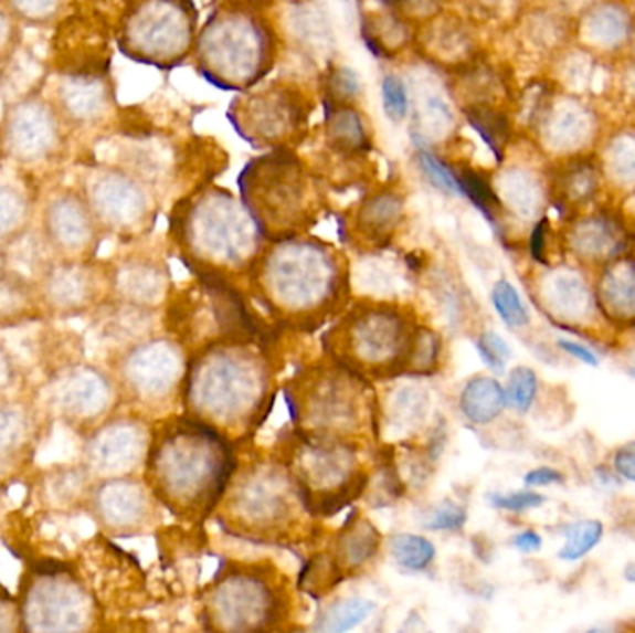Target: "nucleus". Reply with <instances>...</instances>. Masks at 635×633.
Wrapping results in <instances>:
<instances>
[{"instance_id":"1","label":"nucleus","mask_w":635,"mask_h":633,"mask_svg":"<svg viewBox=\"0 0 635 633\" xmlns=\"http://www.w3.org/2000/svg\"><path fill=\"white\" fill-rule=\"evenodd\" d=\"M236 468L227 436L184 416L169 420L152 433L146 482L173 515L199 518L222 502Z\"/></svg>"},{"instance_id":"2","label":"nucleus","mask_w":635,"mask_h":633,"mask_svg":"<svg viewBox=\"0 0 635 633\" xmlns=\"http://www.w3.org/2000/svg\"><path fill=\"white\" fill-rule=\"evenodd\" d=\"M272 372L261 349L222 340L199 349L182 381L188 416L222 435L257 428L269 401Z\"/></svg>"},{"instance_id":"3","label":"nucleus","mask_w":635,"mask_h":633,"mask_svg":"<svg viewBox=\"0 0 635 633\" xmlns=\"http://www.w3.org/2000/svg\"><path fill=\"white\" fill-rule=\"evenodd\" d=\"M253 291L281 321L318 327L340 310L348 281L342 264L320 245L290 242L253 262Z\"/></svg>"},{"instance_id":"4","label":"nucleus","mask_w":635,"mask_h":633,"mask_svg":"<svg viewBox=\"0 0 635 633\" xmlns=\"http://www.w3.org/2000/svg\"><path fill=\"white\" fill-rule=\"evenodd\" d=\"M426 327L405 308L359 303L327 335L332 360L364 379L422 376Z\"/></svg>"},{"instance_id":"5","label":"nucleus","mask_w":635,"mask_h":633,"mask_svg":"<svg viewBox=\"0 0 635 633\" xmlns=\"http://www.w3.org/2000/svg\"><path fill=\"white\" fill-rule=\"evenodd\" d=\"M222 500L227 526L261 540L296 537L304 526V515H310L290 471L269 463L234 472Z\"/></svg>"},{"instance_id":"6","label":"nucleus","mask_w":635,"mask_h":633,"mask_svg":"<svg viewBox=\"0 0 635 633\" xmlns=\"http://www.w3.org/2000/svg\"><path fill=\"white\" fill-rule=\"evenodd\" d=\"M286 403H290L294 422L304 433L345 441L364 430L368 419L378 413V400L368 392V379L337 360L296 379Z\"/></svg>"},{"instance_id":"7","label":"nucleus","mask_w":635,"mask_h":633,"mask_svg":"<svg viewBox=\"0 0 635 633\" xmlns=\"http://www.w3.org/2000/svg\"><path fill=\"white\" fill-rule=\"evenodd\" d=\"M285 466L298 483L310 515H332L367 487L353 441L299 431Z\"/></svg>"},{"instance_id":"8","label":"nucleus","mask_w":635,"mask_h":633,"mask_svg":"<svg viewBox=\"0 0 635 633\" xmlns=\"http://www.w3.org/2000/svg\"><path fill=\"white\" fill-rule=\"evenodd\" d=\"M19 616L27 632H81L94 621V602L64 563H38L24 581Z\"/></svg>"},{"instance_id":"9","label":"nucleus","mask_w":635,"mask_h":633,"mask_svg":"<svg viewBox=\"0 0 635 633\" xmlns=\"http://www.w3.org/2000/svg\"><path fill=\"white\" fill-rule=\"evenodd\" d=\"M212 627L225 632H261L285 615V594L257 569L223 576L204 604Z\"/></svg>"},{"instance_id":"10","label":"nucleus","mask_w":635,"mask_h":633,"mask_svg":"<svg viewBox=\"0 0 635 633\" xmlns=\"http://www.w3.org/2000/svg\"><path fill=\"white\" fill-rule=\"evenodd\" d=\"M184 43L187 21L173 0H138L117 29L121 53L141 64H168Z\"/></svg>"},{"instance_id":"11","label":"nucleus","mask_w":635,"mask_h":633,"mask_svg":"<svg viewBox=\"0 0 635 633\" xmlns=\"http://www.w3.org/2000/svg\"><path fill=\"white\" fill-rule=\"evenodd\" d=\"M64 125L53 103L40 95L15 101L0 122V152L19 166L47 162L64 146Z\"/></svg>"},{"instance_id":"12","label":"nucleus","mask_w":635,"mask_h":633,"mask_svg":"<svg viewBox=\"0 0 635 633\" xmlns=\"http://www.w3.org/2000/svg\"><path fill=\"white\" fill-rule=\"evenodd\" d=\"M86 199L99 229L116 234H133L144 225L149 203L140 184L110 166H92L82 179Z\"/></svg>"},{"instance_id":"13","label":"nucleus","mask_w":635,"mask_h":633,"mask_svg":"<svg viewBox=\"0 0 635 633\" xmlns=\"http://www.w3.org/2000/svg\"><path fill=\"white\" fill-rule=\"evenodd\" d=\"M187 359L171 340H149L130 349L121 360V381L141 405H160L182 389Z\"/></svg>"},{"instance_id":"14","label":"nucleus","mask_w":635,"mask_h":633,"mask_svg":"<svg viewBox=\"0 0 635 633\" xmlns=\"http://www.w3.org/2000/svg\"><path fill=\"white\" fill-rule=\"evenodd\" d=\"M198 223V233L182 234V242L193 253L195 261L209 270L207 275L242 267L253 255L255 247L250 228L245 220L236 215L233 207L207 209Z\"/></svg>"},{"instance_id":"15","label":"nucleus","mask_w":635,"mask_h":633,"mask_svg":"<svg viewBox=\"0 0 635 633\" xmlns=\"http://www.w3.org/2000/svg\"><path fill=\"white\" fill-rule=\"evenodd\" d=\"M43 240L67 261H75L95 250L99 225L82 193H54L43 209Z\"/></svg>"},{"instance_id":"16","label":"nucleus","mask_w":635,"mask_h":633,"mask_svg":"<svg viewBox=\"0 0 635 633\" xmlns=\"http://www.w3.org/2000/svg\"><path fill=\"white\" fill-rule=\"evenodd\" d=\"M151 436L135 420H116L95 431L86 446L89 471L106 477H121L146 461Z\"/></svg>"},{"instance_id":"17","label":"nucleus","mask_w":635,"mask_h":633,"mask_svg":"<svg viewBox=\"0 0 635 633\" xmlns=\"http://www.w3.org/2000/svg\"><path fill=\"white\" fill-rule=\"evenodd\" d=\"M51 103L65 125L92 127L110 110L112 87L103 71H64L54 84Z\"/></svg>"},{"instance_id":"18","label":"nucleus","mask_w":635,"mask_h":633,"mask_svg":"<svg viewBox=\"0 0 635 633\" xmlns=\"http://www.w3.org/2000/svg\"><path fill=\"white\" fill-rule=\"evenodd\" d=\"M152 498L151 488L123 477H110L95 493V513L112 534H136L151 520Z\"/></svg>"},{"instance_id":"19","label":"nucleus","mask_w":635,"mask_h":633,"mask_svg":"<svg viewBox=\"0 0 635 633\" xmlns=\"http://www.w3.org/2000/svg\"><path fill=\"white\" fill-rule=\"evenodd\" d=\"M53 400L65 419L89 422L110 405L112 384L94 367L71 368L54 383Z\"/></svg>"},{"instance_id":"20","label":"nucleus","mask_w":635,"mask_h":633,"mask_svg":"<svg viewBox=\"0 0 635 633\" xmlns=\"http://www.w3.org/2000/svg\"><path fill=\"white\" fill-rule=\"evenodd\" d=\"M94 296V275L81 262H62L43 275V297L56 310L75 313L88 307Z\"/></svg>"},{"instance_id":"21","label":"nucleus","mask_w":635,"mask_h":633,"mask_svg":"<svg viewBox=\"0 0 635 633\" xmlns=\"http://www.w3.org/2000/svg\"><path fill=\"white\" fill-rule=\"evenodd\" d=\"M379 548H381V535L378 529L373 528L370 520L353 513L345 528L337 535L331 556L338 569L342 570V574L348 576V572L364 569L370 561H373Z\"/></svg>"},{"instance_id":"22","label":"nucleus","mask_w":635,"mask_h":633,"mask_svg":"<svg viewBox=\"0 0 635 633\" xmlns=\"http://www.w3.org/2000/svg\"><path fill=\"white\" fill-rule=\"evenodd\" d=\"M506 405V390L493 378L478 376L470 379L461 392V411L473 424H490L500 416Z\"/></svg>"},{"instance_id":"23","label":"nucleus","mask_w":635,"mask_h":633,"mask_svg":"<svg viewBox=\"0 0 635 633\" xmlns=\"http://www.w3.org/2000/svg\"><path fill=\"white\" fill-rule=\"evenodd\" d=\"M32 214L29 188L21 180L0 173V242L13 240L24 233Z\"/></svg>"},{"instance_id":"24","label":"nucleus","mask_w":635,"mask_h":633,"mask_svg":"<svg viewBox=\"0 0 635 633\" xmlns=\"http://www.w3.org/2000/svg\"><path fill=\"white\" fill-rule=\"evenodd\" d=\"M162 275L158 274L157 267L133 262L117 270L116 288L123 297L129 302H151L162 291Z\"/></svg>"},{"instance_id":"25","label":"nucleus","mask_w":635,"mask_h":633,"mask_svg":"<svg viewBox=\"0 0 635 633\" xmlns=\"http://www.w3.org/2000/svg\"><path fill=\"white\" fill-rule=\"evenodd\" d=\"M375 604L364 599H340L321 610L316 619L315 630L320 632L342 633L359 626L372 615Z\"/></svg>"},{"instance_id":"26","label":"nucleus","mask_w":635,"mask_h":633,"mask_svg":"<svg viewBox=\"0 0 635 633\" xmlns=\"http://www.w3.org/2000/svg\"><path fill=\"white\" fill-rule=\"evenodd\" d=\"M402 214L400 201L394 198H375L364 204L359 215L361 231L367 239L379 242L391 234L392 229L396 228Z\"/></svg>"},{"instance_id":"27","label":"nucleus","mask_w":635,"mask_h":633,"mask_svg":"<svg viewBox=\"0 0 635 633\" xmlns=\"http://www.w3.org/2000/svg\"><path fill=\"white\" fill-rule=\"evenodd\" d=\"M391 556L400 567L413 572H422L433 563L437 556V550L433 542L422 535L398 534L391 539L389 545Z\"/></svg>"},{"instance_id":"28","label":"nucleus","mask_w":635,"mask_h":633,"mask_svg":"<svg viewBox=\"0 0 635 633\" xmlns=\"http://www.w3.org/2000/svg\"><path fill=\"white\" fill-rule=\"evenodd\" d=\"M604 537V526L601 520H578L565 528V545L561 547L558 558L563 561H580L589 552H593Z\"/></svg>"},{"instance_id":"29","label":"nucleus","mask_w":635,"mask_h":633,"mask_svg":"<svg viewBox=\"0 0 635 633\" xmlns=\"http://www.w3.org/2000/svg\"><path fill=\"white\" fill-rule=\"evenodd\" d=\"M19 24L49 27L56 23L64 12L67 0H0Z\"/></svg>"},{"instance_id":"30","label":"nucleus","mask_w":635,"mask_h":633,"mask_svg":"<svg viewBox=\"0 0 635 633\" xmlns=\"http://www.w3.org/2000/svg\"><path fill=\"white\" fill-rule=\"evenodd\" d=\"M490 299H493V307L507 327L520 329L530 324V313L522 297L519 296V292L509 281H498L493 288Z\"/></svg>"},{"instance_id":"31","label":"nucleus","mask_w":635,"mask_h":633,"mask_svg":"<svg viewBox=\"0 0 635 633\" xmlns=\"http://www.w3.org/2000/svg\"><path fill=\"white\" fill-rule=\"evenodd\" d=\"M536 394L537 373L528 367L515 368L507 381V403H511L519 413H528L530 407L533 405Z\"/></svg>"},{"instance_id":"32","label":"nucleus","mask_w":635,"mask_h":633,"mask_svg":"<svg viewBox=\"0 0 635 633\" xmlns=\"http://www.w3.org/2000/svg\"><path fill=\"white\" fill-rule=\"evenodd\" d=\"M329 134L335 146L342 147L345 151L361 147L364 140L361 119L356 112L351 110L332 112V117L329 119Z\"/></svg>"},{"instance_id":"33","label":"nucleus","mask_w":635,"mask_h":633,"mask_svg":"<svg viewBox=\"0 0 635 633\" xmlns=\"http://www.w3.org/2000/svg\"><path fill=\"white\" fill-rule=\"evenodd\" d=\"M457 175V182H459L461 193H465L487 218L493 220L496 207H498V199L490 190L489 184L481 179L476 171L465 169Z\"/></svg>"},{"instance_id":"34","label":"nucleus","mask_w":635,"mask_h":633,"mask_svg":"<svg viewBox=\"0 0 635 633\" xmlns=\"http://www.w3.org/2000/svg\"><path fill=\"white\" fill-rule=\"evenodd\" d=\"M27 431L24 414L15 407L0 403V455L10 454L23 442Z\"/></svg>"},{"instance_id":"35","label":"nucleus","mask_w":635,"mask_h":633,"mask_svg":"<svg viewBox=\"0 0 635 633\" xmlns=\"http://www.w3.org/2000/svg\"><path fill=\"white\" fill-rule=\"evenodd\" d=\"M468 119L476 127L484 140L489 144L495 152H500V147L506 141V119L493 110H484V108H474L468 112Z\"/></svg>"},{"instance_id":"36","label":"nucleus","mask_w":635,"mask_h":633,"mask_svg":"<svg viewBox=\"0 0 635 633\" xmlns=\"http://www.w3.org/2000/svg\"><path fill=\"white\" fill-rule=\"evenodd\" d=\"M478 354L485 365L495 373H504L507 360L511 359V348L507 346L506 340L496 335V333H484L478 338Z\"/></svg>"},{"instance_id":"37","label":"nucleus","mask_w":635,"mask_h":633,"mask_svg":"<svg viewBox=\"0 0 635 633\" xmlns=\"http://www.w3.org/2000/svg\"><path fill=\"white\" fill-rule=\"evenodd\" d=\"M606 296L610 297L613 308L623 314H635V270H626L623 275H615L610 281Z\"/></svg>"},{"instance_id":"38","label":"nucleus","mask_w":635,"mask_h":633,"mask_svg":"<svg viewBox=\"0 0 635 633\" xmlns=\"http://www.w3.org/2000/svg\"><path fill=\"white\" fill-rule=\"evenodd\" d=\"M420 163L435 187L441 188L444 192L459 196L461 188L459 182H457V175L441 158L435 157L432 152L422 151L420 152Z\"/></svg>"},{"instance_id":"39","label":"nucleus","mask_w":635,"mask_h":633,"mask_svg":"<svg viewBox=\"0 0 635 633\" xmlns=\"http://www.w3.org/2000/svg\"><path fill=\"white\" fill-rule=\"evenodd\" d=\"M547 502L542 494L533 493V490H517V493L509 494H489V504L504 511L522 513L528 509H536L541 507Z\"/></svg>"},{"instance_id":"40","label":"nucleus","mask_w":635,"mask_h":633,"mask_svg":"<svg viewBox=\"0 0 635 633\" xmlns=\"http://www.w3.org/2000/svg\"><path fill=\"white\" fill-rule=\"evenodd\" d=\"M467 509L457 506L454 502H444L430 515L427 529L433 531H459L467 524Z\"/></svg>"},{"instance_id":"41","label":"nucleus","mask_w":635,"mask_h":633,"mask_svg":"<svg viewBox=\"0 0 635 633\" xmlns=\"http://www.w3.org/2000/svg\"><path fill=\"white\" fill-rule=\"evenodd\" d=\"M408 92L398 76H387L383 82V105H385L387 116L400 122L408 114Z\"/></svg>"},{"instance_id":"42","label":"nucleus","mask_w":635,"mask_h":633,"mask_svg":"<svg viewBox=\"0 0 635 633\" xmlns=\"http://www.w3.org/2000/svg\"><path fill=\"white\" fill-rule=\"evenodd\" d=\"M591 29L601 40L617 41L623 38L626 24H624L621 13L613 12V10H602L591 21Z\"/></svg>"},{"instance_id":"43","label":"nucleus","mask_w":635,"mask_h":633,"mask_svg":"<svg viewBox=\"0 0 635 633\" xmlns=\"http://www.w3.org/2000/svg\"><path fill=\"white\" fill-rule=\"evenodd\" d=\"M21 43V24L0 4V60L7 59Z\"/></svg>"},{"instance_id":"44","label":"nucleus","mask_w":635,"mask_h":633,"mask_svg":"<svg viewBox=\"0 0 635 633\" xmlns=\"http://www.w3.org/2000/svg\"><path fill=\"white\" fill-rule=\"evenodd\" d=\"M582 117L576 112H563L560 117L555 119V138H560L563 144H569V141H576L580 138V134L583 130Z\"/></svg>"},{"instance_id":"45","label":"nucleus","mask_w":635,"mask_h":633,"mask_svg":"<svg viewBox=\"0 0 635 633\" xmlns=\"http://www.w3.org/2000/svg\"><path fill=\"white\" fill-rule=\"evenodd\" d=\"M613 466H615L618 476L626 482L635 483V441L618 447L615 460H613Z\"/></svg>"},{"instance_id":"46","label":"nucleus","mask_w":635,"mask_h":633,"mask_svg":"<svg viewBox=\"0 0 635 633\" xmlns=\"http://www.w3.org/2000/svg\"><path fill=\"white\" fill-rule=\"evenodd\" d=\"M613 166L624 177H635V146L632 141H621L613 152Z\"/></svg>"},{"instance_id":"47","label":"nucleus","mask_w":635,"mask_h":633,"mask_svg":"<svg viewBox=\"0 0 635 633\" xmlns=\"http://www.w3.org/2000/svg\"><path fill=\"white\" fill-rule=\"evenodd\" d=\"M15 622H21L19 604L0 587V632H12Z\"/></svg>"},{"instance_id":"48","label":"nucleus","mask_w":635,"mask_h":633,"mask_svg":"<svg viewBox=\"0 0 635 633\" xmlns=\"http://www.w3.org/2000/svg\"><path fill=\"white\" fill-rule=\"evenodd\" d=\"M565 479L563 474L550 466H541V468H533L525 476L526 487H548V485H555Z\"/></svg>"},{"instance_id":"49","label":"nucleus","mask_w":635,"mask_h":633,"mask_svg":"<svg viewBox=\"0 0 635 633\" xmlns=\"http://www.w3.org/2000/svg\"><path fill=\"white\" fill-rule=\"evenodd\" d=\"M359 89V84H357V78L351 71L340 70L337 75L332 76V94L337 97H351V95L357 94Z\"/></svg>"},{"instance_id":"50","label":"nucleus","mask_w":635,"mask_h":633,"mask_svg":"<svg viewBox=\"0 0 635 633\" xmlns=\"http://www.w3.org/2000/svg\"><path fill=\"white\" fill-rule=\"evenodd\" d=\"M558 346H560L565 354L583 362V365H588V367H599V357H596L591 349L582 346V344L572 342V340H567V338H560Z\"/></svg>"},{"instance_id":"51","label":"nucleus","mask_w":635,"mask_h":633,"mask_svg":"<svg viewBox=\"0 0 635 633\" xmlns=\"http://www.w3.org/2000/svg\"><path fill=\"white\" fill-rule=\"evenodd\" d=\"M514 547L517 548L519 552H537V550H541L542 547L541 535L533 531V529H526L522 534L515 535Z\"/></svg>"},{"instance_id":"52","label":"nucleus","mask_w":635,"mask_h":633,"mask_svg":"<svg viewBox=\"0 0 635 633\" xmlns=\"http://www.w3.org/2000/svg\"><path fill=\"white\" fill-rule=\"evenodd\" d=\"M544 231H547V221H541L531 233V255L541 264H547L544 262V234H547Z\"/></svg>"},{"instance_id":"53","label":"nucleus","mask_w":635,"mask_h":633,"mask_svg":"<svg viewBox=\"0 0 635 633\" xmlns=\"http://www.w3.org/2000/svg\"><path fill=\"white\" fill-rule=\"evenodd\" d=\"M10 378H12V365L7 355L0 354V389L10 384Z\"/></svg>"},{"instance_id":"54","label":"nucleus","mask_w":635,"mask_h":633,"mask_svg":"<svg viewBox=\"0 0 635 633\" xmlns=\"http://www.w3.org/2000/svg\"><path fill=\"white\" fill-rule=\"evenodd\" d=\"M624 578H626V581H629V583H635V561L626 565V569H624Z\"/></svg>"},{"instance_id":"55","label":"nucleus","mask_w":635,"mask_h":633,"mask_svg":"<svg viewBox=\"0 0 635 633\" xmlns=\"http://www.w3.org/2000/svg\"><path fill=\"white\" fill-rule=\"evenodd\" d=\"M383 2H385V4H402L405 0H383Z\"/></svg>"},{"instance_id":"56","label":"nucleus","mask_w":635,"mask_h":633,"mask_svg":"<svg viewBox=\"0 0 635 633\" xmlns=\"http://www.w3.org/2000/svg\"><path fill=\"white\" fill-rule=\"evenodd\" d=\"M632 376H635V370H634V372H632Z\"/></svg>"}]
</instances>
